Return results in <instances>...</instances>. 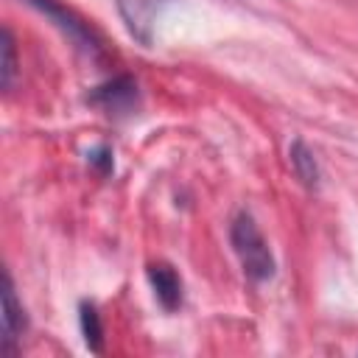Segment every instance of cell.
Returning a JSON list of instances; mask_svg holds the SVG:
<instances>
[{
    "label": "cell",
    "mask_w": 358,
    "mask_h": 358,
    "mask_svg": "<svg viewBox=\"0 0 358 358\" xmlns=\"http://www.w3.org/2000/svg\"><path fill=\"white\" fill-rule=\"evenodd\" d=\"M17 76V48H14V36L8 28H3V62H0V81L3 90H11Z\"/></svg>",
    "instance_id": "cell-9"
},
{
    "label": "cell",
    "mask_w": 358,
    "mask_h": 358,
    "mask_svg": "<svg viewBox=\"0 0 358 358\" xmlns=\"http://www.w3.org/2000/svg\"><path fill=\"white\" fill-rule=\"evenodd\" d=\"M229 241H232V249H235V255L243 266V274L249 280L263 282L274 274V255L268 249V241L263 238V232L257 229V224L249 213H238L232 218Z\"/></svg>",
    "instance_id": "cell-1"
},
{
    "label": "cell",
    "mask_w": 358,
    "mask_h": 358,
    "mask_svg": "<svg viewBox=\"0 0 358 358\" xmlns=\"http://www.w3.org/2000/svg\"><path fill=\"white\" fill-rule=\"evenodd\" d=\"M28 6H34L36 11H42L48 20H53L67 36H70V42L76 45V48H81L84 53H90L92 59H101L103 56V42H101V36L92 31V25L87 22V20H81L73 8H67L64 3H59V0H25Z\"/></svg>",
    "instance_id": "cell-2"
},
{
    "label": "cell",
    "mask_w": 358,
    "mask_h": 358,
    "mask_svg": "<svg viewBox=\"0 0 358 358\" xmlns=\"http://www.w3.org/2000/svg\"><path fill=\"white\" fill-rule=\"evenodd\" d=\"M78 322H81V336L87 341V347L92 352H101V341H103V327H101V316L98 308L92 302H81L78 308Z\"/></svg>",
    "instance_id": "cell-8"
},
{
    "label": "cell",
    "mask_w": 358,
    "mask_h": 358,
    "mask_svg": "<svg viewBox=\"0 0 358 358\" xmlns=\"http://www.w3.org/2000/svg\"><path fill=\"white\" fill-rule=\"evenodd\" d=\"M288 157H291L294 173H296L308 187H316V185H319V165H316V159H313V151H310L302 140H294Z\"/></svg>",
    "instance_id": "cell-7"
},
{
    "label": "cell",
    "mask_w": 358,
    "mask_h": 358,
    "mask_svg": "<svg viewBox=\"0 0 358 358\" xmlns=\"http://www.w3.org/2000/svg\"><path fill=\"white\" fill-rule=\"evenodd\" d=\"M3 310H6V316H3V344L11 352L14 344L22 338L28 319H25L22 302L17 299V288H14V280H11L8 271H6V288H3Z\"/></svg>",
    "instance_id": "cell-4"
},
{
    "label": "cell",
    "mask_w": 358,
    "mask_h": 358,
    "mask_svg": "<svg viewBox=\"0 0 358 358\" xmlns=\"http://www.w3.org/2000/svg\"><path fill=\"white\" fill-rule=\"evenodd\" d=\"M134 90H137V87H134L129 78H115L112 84L98 87L95 95H92V101L101 103L103 109L117 112V109H126V106L134 101Z\"/></svg>",
    "instance_id": "cell-6"
},
{
    "label": "cell",
    "mask_w": 358,
    "mask_h": 358,
    "mask_svg": "<svg viewBox=\"0 0 358 358\" xmlns=\"http://www.w3.org/2000/svg\"><path fill=\"white\" fill-rule=\"evenodd\" d=\"M148 282L154 288V296L165 310H176L182 305V280L168 263H151L148 266Z\"/></svg>",
    "instance_id": "cell-5"
},
{
    "label": "cell",
    "mask_w": 358,
    "mask_h": 358,
    "mask_svg": "<svg viewBox=\"0 0 358 358\" xmlns=\"http://www.w3.org/2000/svg\"><path fill=\"white\" fill-rule=\"evenodd\" d=\"M117 3V11L129 28V34L143 42V45H151L154 39V28L162 17V11L173 3V0H115Z\"/></svg>",
    "instance_id": "cell-3"
}]
</instances>
